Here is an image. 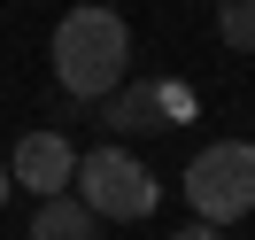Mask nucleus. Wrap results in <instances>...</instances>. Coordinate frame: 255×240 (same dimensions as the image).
Masks as SVG:
<instances>
[{
	"label": "nucleus",
	"instance_id": "nucleus-5",
	"mask_svg": "<svg viewBox=\"0 0 255 240\" xmlns=\"http://www.w3.org/2000/svg\"><path fill=\"white\" fill-rule=\"evenodd\" d=\"M186 109H193L186 85H155V78H124L109 93V124L116 132H162L170 116H186Z\"/></svg>",
	"mask_w": 255,
	"mask_h": 240
},
{
	"label": "nucleus",
	"instance_id": "nucleus-7",
	"mask_svg": "<svg viewBox=\"0 0 255 240\" xmlns=\"http://www.w3.org/2000/svg\"><path fill=\"white\" fill-rule=\"evenodd\" d=\"M217 39L232 54H255V0H217Z\"/></svg>",
	"mask_w": 255,
	"mask_h": 240
},
{
	"label": "nucleus",
	"instance_id": "nucleus-2",
	"mask_svg": "<svg viewBox=\"0 0 255 240\" xmlns=\"http://www.w3.org/2000/svg\"><path fill=\"white\" fill-rule=\"evenodd\" d=\"M186 202L201 225H240L255 209V147L248 140H209L186 163Z\"/></svg>",
	"mask_w": 255,
	"mask_h": 240
},
{
	"label": "nucleus",
	"instance_id": "nucleus-9",
	"mask_svg": "<svg viewBox=\"0 0 255 240\" xmlns=\"http://www.w3.org/2000/svg\"><path fill=\"white\" fill-rule=\"evenodd\" d=\"M8 194H16V178H8V163H0V202H8Z\"/></svg>",
	"mask_w": 255,
	"mask_h": 240
},
{
	"label": "nucleus",
	"instance_id": "nucleus-4",
	"mask_svg": "<svg viewBox=\"0 0 255 240\" xmlns=\"http://www.w3.org/2000/svg\"><path fill=\"white\" fill-rule=\"evenodd\" d=\"M8 178H16L23 194H70V178H78V147L62 140V132H23L16 155H8Z\"/></svg>",
	"mask_w": 255,
	"mask_h": 240
},
{
	"label": "nucleus",
	"instance_id": "nucleus-1",
	"mask_svg": "<svg viewBox=\"0 0 255 240\" xmlns=\"http://www.w3.org/2000/svg\"><path fill=\"white\" fill-rule=\"evenodd\" d=\"M54 85L70 101H109L131 78V23L101 0H78L62 23H54Z\"/></svg>",
	"mask_w": 255,
	"mask_h": 240
},
{
	"label": "nucleus",
	"instance_id": "nucleus-8",
	"mask_svg": "<svg viewBox=\"0 0 255 240\" xmlns=\"http://www.w3.org/2000/svg\"><path fill=\"white\" fill-rule=\"evenodd\" d=\"M170 240H224V225H201V217H193L186 233H170Z\"/></svg>",
	"mask_w": 255,
	"mask_h": 240
},
{
	"label": "nucleus",
	"instance_id": "nucleus-6",
	"mask_svg": "<svg viewBox=\"0 0 255 240\" xmlns=\"http://www.w3.org/2000/svg\"><path fill=\"white\" fill-rule=\"evenodd\" d=\"M93 233H101V217L78 202V194H47L39 217H31V240H93Z\"/></svg>",
	"mask_w": 255,
	"mask_h": 240
},
{
	"label": "nucleus",
	"instance_id": "nucleus-3",
	"mask_svg": "<svg viewBox=\"0 0 255 240\" xmlns=\"http://www.w3.org/2000/svg\"><path fill=\"white\" fill-rule=\"evenodd\" d=\"M78 202L93 209V217H116V225H139V217H155V171H147L131 147H93V155H78Z\"/></svg>",
	"mask_w": 255,
	"mask_h": 240
}]
</instances>
